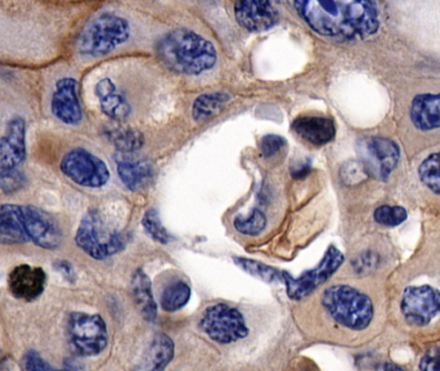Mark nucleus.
<instances>
[{
    "label": "nucleus",
    "instance_id": "1",
    "mask_svg": "<svg viewBox=\"0 0 440 371\" xmlns=\"http://www.w3.org/2000/svg\"><path fill=\"white\" fill-rule=\"evenodd\" d=\"M295 7L310 29L328 38H363L378 29L371 0H295Z\"/></svg>",
    "mask_w": 440,
    "mask_h": 371
},
{
    "label": "nucleus",
    "instance_id": "2",
    "mask_svg": "<svg viewBox=\"0 0 440 371\" xmlns=\"http://www.w3.org/2000/svg\"><path fill=\"white\" fill-rule=\"evenodd\" d=\"M61 227L43 209L34 205L0 204V245L34 244L44 250L61 247Z\"/></svg>",
    "mask_w": 440,
    "mask_h": 371
},
{
    "label": "nucleus",
    "instance_id": "3",
    "mask_svg": "<svg viewBox=\"0 0 440 371\" xmlns=\"http://www.w3.org/2000/svg\"><path fill=\"white\" fill-rule=\"evenodd\" d=\"M156 53L168 69L185 75H200L213 69L218 58L214 44L188 29L165 34L156 44Z\"/></svg>",
    "mask_w": 440,
    "mask_h": 371
},
{
    "label": "nucleus",
    "instance_id": "4",
    "mask_svg": "<svg viewBox=\"0 0 440 371\" xmlns=\"http://www.w3.org/2000/svg\"><path fill=\"white\" fill-rule=\"evenodd\" d=\"M322 304L336 323L355 332L368 327L373 318L370 297L353 286L333 285L326 289Z\"/></svg>",
    "mask_w": 440,
    "mask_h": 371
},
{
    "label": "nucleus",
    "instance_id": "5",
    "mask_svg": "<svg viewBox=\"0 0 440 371\" xmlns=\"http://www.w3.org/2000/svg\"><path fill=\"white\" fill-rule=\"evenodd\" d=\"M131 37V25L120 15L97 17L86 26L79 38V52L86 56H105L123 46Z\"/></svg>",
    "mask_w": 440,
    "mask_h": 371
},
{
    "label": "nucleus",
    "instance_id": "6",
    "mask_svg": "<svg viewBox=\"0 0 440 371\" xmlns=\"http://www.w3.org/2000/svg\"><path fill=\"white\" fill-rule=\"evenodd\" d=\"M77 247L94 259H106L123 250V233L109 227L97 210H89L77 227Z\"/></svg>",
    "mask_w": 440,
    "mask_h": 371
},
{
    "label": "nucleus",
    "instance_id": "7",
    "mask_svg": "<svg viewBox=\"0 0 440 371\" xmlns=\"http://www.w3.org/2000/svg\"><path fill=\"white\" fill-rule=\"evenodd\" d=\"M67 332L71 346L80 356L100 355L107 347V326L100 315L85 312L69 313Z\"/></svg>",
    "mask_w": 440,
    "mask_h": 371
},
{
    "label": "nucleus",
    "instance_id": "8",
    "mask_svg": "<svg viewBox=\"0 0 440 371\" xmlns=\"http://www.w3.org/2000/svg\"><path fill=\"white\" fill-rule=\"evenodd\" d=\"M200 326L210 339L220 344H231L244 339L248 334L244 315L227 304L208 307L201 318Z\"/></svg>",
    "mask_w": 440,
    "mask_h": 371
},
{
    "label": "nucleus",
    "instance_id": "9",
    "mask_svg": "<svg viewBox=\"0 0 440 371\" xmlns=\"http://www.w3.org/2000/svg\"><path fill=\"white\" fill-rule=\"evenodd\" d=\"M60 169L74 183L86 188H100L109 179L106 162L85 148H72L62 157Z\"/></svg>",
    "mask_w": 440,
    "mask_h": 371
},
{
    "label": "nucleus",
    "instance_id": "10",
    "mask_svg": "<svg viewBox=\"0 0 440 371\" xmlns=\"http://www.w3.org/2000/svg\"><path fill=\"white\" fill-rule=\"evenodd\" d=\"M361 162L370 177L387 181L401 160V148L384 137H367L358 142Z\"/></svg>",
    "mask_w": 440,
    "mask_h": 371
},
{
    "label": "nucleus",
    "instance_id": "11",
    "mask_svg": "<svg viewBox=\"0 0 440 371\" xmlns=\"http://www.w3.org/2000/svg\"><path fill=\"white\" fill-rule=\"evenodd\" d=\"M345 261V256L338 247H330L324 253L322 261L313 270L307 271L300 278H295L284 272V282L287 287V294L293 301H301L316 290L339 270Z\"/></svg>",
    "mask_w": 440,
    "mask_h": 371
},
{
    "label": "nucleus",
    "instance_id": "12",
    "mask_svg": "<svg viewBox=\"0 0 440 371\" xmlns=\"http://www.w3.org/2000/svg\"><path fill=\"white\" fill-rule=\"evenodd\" d=\"M401 309L408 324H430L440 313V292L429 285L409 286L401 297Z\"/></svg>",
    "mask_w": 440,
    "mask_h": 371
},
{
    "label": "nucleus",
    "instance_id": "13",
    "mask_svg": "<svg viewBox=\"0 0 440 371\" xmlns=\"http://www.w3.org/2000/svg\"><path fill=\"white\" fill-rule=\"evenodd\" d=\"M46 285V271L38 266L20 264L8 273V289L20 301H36L44 293Z\"/></svg>",
    "mask_w": 440,
    "mask_h": 371
},
{
    "label": "nucleus",
    "instance_id": "14",
    "mask_svg": "<svg viewBox=\"0 0 440 371\" xmlns=\"http://www.w3.org/2000/svg\"><path fill=\"white\" fill-rule=\"evenodd\" d=\"M51 108L61 123L79 125L83 120V108L79 100L77 82L72 77H62L55 83Z\"/></svg>",
    "mask_w": 440,
    "mask_h": 371
},
{
    "label": "nucleus",
    "instance_id": "15",
    "mask_svg": "<svg viewBox=\"0 0 440 371\" xmlns=\"http://www.w3.org/2000/svg\"><path fill=\"white\" fill-rule=\"evenodd\" d=\"M234 15L242 27L253 32L269 30L278 20L270 0H237Z\"/></svg>",
    "mask_w": 440,
    "mask_h": 371
},
{
    "label": "nucleus",
    "instance_id": "16",
    "mask_svg": "<svg viewBox=\"0 0 440 371\" xmlns=\"http://www.w3.org/2000/svg\"><path fill=\"white\" fill-rule=\"evenodd\" d=\"M26 159V122L15 116L0 137V170L13 169Z\"/></svg>",
    "mask_w": 440,
    "mask_h": 371
},
{
    "label": "nucleus",
    "instance_id": "17",
    "mask_svg": "<svg viewBox=\"0 0 440 371\" xmlns=\"http://www.w3.org/2000/svg\"><path fill=\"white\" fill-rule=\"evenodd\" d=\"M116 169L126 188L140 191L152 183L154 177V165L146 159H138L133 152L115 155Z\"/></svg>",
    "mask_w": 440,
    "mask_h": 371
},
{
    "label": "nucleus",
    "instance_id": "18",
    "mask_svg": "<svg viewBox=\"0 0 440 371\" xmlns=\"http://www.w3.org/2000/svg\"><path fill=\"white\" fill-rule=\"evenodd\" d=\"M409 117L418 131H429L440 128V93L416 96L411 103Z\"/></svg>",
    "mask_w": 440,
    "mask_h": 371
},
{
    "label": "nucleus",
    "instance_id": "19",
    "mask_svg": "<svg viewBox=\"0 0 440 371\" xmlns=\"http://www.w3.org/2000/svg\"><path fill=\"white\" fill-rule=\"evenodd\" d=\"M293 131L314 146H324L335 138V123L324 116H300L293 123Z\"/></svg>",
    "mask_w": 440,
    "mask_h": 371
},
{
    "label": "nucleus",
    "instance_id": "20",
    "mask_svg": "<svg viewBox=\"0 0 440 371\" xmlns=\"http://www.w3.org/2000/svg\"><path fill=\"white\" fill-rule=\"evenodd\" d=\"M131 292L140 313L148 321L157 317V306L154 299L151 280L142 270H137L131 278Z\"/></svg>",
    "mask_w": 440,
    "mask_h": 371
},
{
    "label": "nucleus",
    "instance_id": "21",
    "mask_svg": "<svg viewBox=\"0 0 440 371\" xmlns=\"http://www.w3.org/2000/svg\"><path fill=\"white\" fill-rule=\"evenodd\" d=\"M231 100V96L227 93H205L197 97L192 108V116L194 122L204 123L208 119L218 115L223 110L228 102Z\"/></svg>",
    "mask_w": 440,
    "mask_h": 371
},
{
    "label": "nucleus",
    "instance_id": "22",
    "mask_svg": "<svg viewBox=\"0 0 440 371\" xmlns=\"http://www.w3.org/2000/svg\"><path fill=\"white\" fill-rule=\"evenodd\" d=\"M174 357V343L165 334H157L148 351L151 370H164Z\"/></svg>",
    "mask_w": 440,
    "mask_h": 371
},
{
    "label": "nucleus",
    "instance_id": "23",
    "mask_svg": "<svg viewBox=\"0 0 440 371\" xmlns=\"http://www.w3.org/2000/svg\"><path fill=\"white\" fill-rule=\"evenodd\" d=\"M418 177L422 185L440 196V151L429 155L418 168Z\"/></svg>",
    "mask_w": 440,
    "mask_h": 371
},
{
    "label": "nucleus",
    "instance_id": "24",
    "mask_svg": "<svg viewBox=\"0 0 440 371\" xmlns=\"http://www.w3.org/2000/svg\"><path fill=\"white\" fill-rule=\"evenodd\" d=\"M191 298V287L183 281L168 286L162 293L161 307L166 312H175L183 308Z\"/></svg>",
    "mask_w": 440,
    "mask_h": 371
},
{
    "label": "nucleus",
    "instance_id": "25",
    "mask_svg": "<svg viewBox=\"0 0 440 371\" xmlns=\"http://www.w3.org/2000/svg\"><path fill=\"white\" fill-rule=\"evenodd\" d=\"M100 108L102 111L116 122H123L131 114V106L125 100L123 94L117 92V89L100 97Z\"/></svg>",
    "mask_w": 440,
    "mask_h": 371
},
{
    "label": "nucleus",
    "instance_id": "26",
    "mask_svg": "<svg viewBox=\"0 0 440 371\" xmlns=\"http://www.w3.org/2000/svg\"><path fill=\"white\" fill-rule=\"evenodd\" d=\"M234 262L242 270L246 271L247 273L253 275L255 278H262L268 282H274V281L282 282L284 281V272L269 267L264 263L256 262V261H251V259H246V258H234Z\"/></svg>",
    "mask_w": 440,
    "mask_h": 371
},
{
    "label": "nucleus",
    "instance_id": "27",
    "mask_svg": "<svg viewBox=\"0 0 440 371\" xmlns=\"http://www.w3.org/2000/svg\"><path fill=\"white\" fill-rule=\"evenodd\" d=\"M109 137L120 152H135L145 142L142 133L133 129H117L111 131Z\"/></svg>",
    "mask_w": 440,
    "mask_h": 371
},
{
    "label": "nucleus",
    "instance_id": "28",
    "mask_svg": "<svg viewBox=\"0 0 440 371\" xmlns=\"http://www.w3.org/2000/svg\"><path fill=\"white\" fill-rule=\"evenodd\" d=\"M234 227L237 231L248 235V236H258L260 235L267 227V216L262 210L255 209L253 213L247 218L237 216L234 219Z\"/></svg>",
    "mask_w": 440,
    "mask_h": 371
},
{
    "label": "nucleus",
    "instance_id": "29",
    "mask_svg": "<svg viewBox=\"0 0 440 371\" xmlns=\"http://www.w3.org/2000/svg\"><path fill=\"white\" fill-rule=\"evenodd\" d=\"M373 218L381 226L395 227L407 219V210L399 205H381L375 210Z\"/></svg>",
    "mask_w": 440,
    "mask_h": 371
},
{
    "label": "nucleus",
    "instance_id": "30",
    "mask_svg": "<svg viewBox=\"0 0 440 371\" xmlns=\"http://www.w3.org/2000/svg\"><path fill=\"white\" fill-rule=\"evenodd\" d=\"M27 183V178L22 171L13 169L0 170V190L4 193H15Z\"/></svg>",
    "mask_w": 440,
    "mask_h": 371
},
{
    "label": "nucleus",
    "instance_id": "31",
    "mask_svg": "<svg viewBox=\"0 0 440 371\" xmlns=\"http://www.w3.org/2000/svg\"><path fill=\"white\" fill-rule=\"evenodd\" d=\"M143 226L147 233L152 237V239L161 242V244H168L170 241V236L168 231L165 230V227L160 222L159 214L154 209L148 210L145 218H143Z\"/></svg>",
    "mask_w": 440,
    "mask_h": 371
},
{
    "label": "nucleus",
    "instance_id": "32",
    "mask_svg": "<svg viewBox=\"0 0 440 371\" xmlns=\"http://www.w3.org/2000/svg\"><path fill=\"white\" fill-rule=\"evenodd\" d=\"M370 177L361 162H350L341 168V178L347 185L361 183L366 178Z\"/></svg>",
    "mask_w": 440,
    "mask_h": 371
},
{
    "label": "nucleus",
    "instance_id": "33",
    "mask_svg": "<svg viewBox=\"0 0 440 371\" xmlns=\"http://www.w3.org/2000/svg\"><path fill=\"white\" fill-rule=\"evenodd\" d=\"M23 369L29 371H48L53 370L54 367L51 363H46V360L39 355L36 351L31 349L27 351L22 358Z\"/></svg>",
    "mask_w": 440,
    "mask_h": 371
},
{
    "label": "nucleus",
    "instance_id": "34",
    "mask_svg": "<svg viewBox=\"0 0 440 371\" xmlns=\"http://www.w3.org/2000/svg\"><path fill=\"white\" fill-rule=\"evenodd\" d=\"M285 138L277 134H267L260 141V152L264 157L274 156L281 151V148L285 146Z\"/></svg>",
    "mask_w": 440,
    "mask_h": 371
},
{
    "label": "nucleus",
    "instance_id": "35",
    "mask_svg": "<svg viewBox=\"0 0 440 371\" xmlns=\"http://www.w3.org/2000/svg\"><path fill=\"white\" fill-rule=\"evenodd\" d=\"M376 266H378V256L372 254L370 252L356 256V259L353 262V267L358 273L368 272L372 268H375Z\"/></svg>",
    "mask_w": 440,
    "mask_h": 371
},
{
    "label": "nucleus",
    "instance_id": "36",
    "mask_svg": "<svg viewBox=\"0 0 440 371\" xmlns=\"http://www.w3.org/2000/svg\"><path fill=\"white\" fill-rule=\"evenodd\" d=\"M418 367L421 370L440 371V349H432L421 358Z\"/></svg>",
    "mask_w": 440,
    "mask_h": 371
},
{
    "label": "nucleus",
    "instance_id": "37",
    "mask_svg": "<svg viewBox=\"0 0 440 371\" xmlns=\"http://www.w3.org/2000/svg\"><path fill=\"white\" fill-rule=\"evenodd\" d=\"M54 267H55V270L62 272L66 278H72L74 271H72V267H71V264L69 262L58 261V262L54 263Z\"/></svg>",
    "mask_w": 440,
    "mask_h": 371
},
{
    "label": "nucleus",
    "instance_id": "38",
    "mask_svg": "<svg viewBox=\"0 0 440 371\" xmlns=\"http://www.w3.org/2000/svg\"><path fill=\"white\" fill-rule=\"evenodd\" d=\"M310 171V165L309 164H302V167H299L293 170V176L295 178H304Z\"/></svg>",
    "mask_w": 440,
    "mask_h": 371
},
{
    "label": "nucleus",
    "instance_id": "39",
    "mask_svg": "<svg viewBox=\"0 0 440 371\" xmlns=\"http://www.w3.org/2000/svg\"><path fill=\"white\" fill-rule=\"evenodd\" d=\"M378 369H385V370H389V369H395V370H401V366H396V365H389V363H385V365H378Z\"/></svg>",
    "mask_w": 440,
    "mask_h": 371
}]
</instances>
